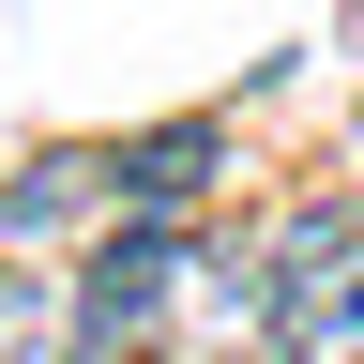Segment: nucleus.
Instances as JSON below:
<instances>
[{
  "label": "nucleus",
  "instance_id": "f257e3e1",
  "mask_svg": "<svg viewBox=\"0 0 364 364\" xmlns=\"http://www.w3.org/2000/svg\"><path fill=\"white\" fill-rule=\"evenodd\" d=\"M198 273H213V213H107L91 273L61 289V349L76 364H167Z\"/></svg>",
  "mask_w": 364,
  "mask_h": 364
},
{
  "label": "nucleus",
  "instance_id": "f03ea898",
  "mask_svg": "<svg viewBox=\"0 0 364 364\" xmlns=\"http://www.w3.org/2000/svg\"><path fill=\"white\" fill-rule=\"evenodd\" d=\"M258 349L273 364H364V198H304L258 243Z\"/></svg>",
  "mask_w": 364,
  "mask_h": 364
},
{
  "label": "nucleus",
  "instance_id": "7ed1b4c3",
  "mask_svg": "<svg viewBox=\"0 0 364 364\" xmlns=\"http://www.w3.org/2000/svg\"><path fill=\"white\" fill-rule=\"evenodd\" d=\"M213 182H228V122L107 136V213H213Z\"/></svg>",
  "mask_w": 364,
  "mask_h": 364
},
{
  "label": "nucleus",
  "instance_id": "20e7f679",
  "mask_svg": "<svg viewBox=\"0 0 364 364\" xmlns=\"http://www.w3.org/2000/svg\"><path fill=\"white\" fill-rule=\"evenodd\" d=\"M107 213V152H31L16 182H0V243H46V228Z\"/></svg>",
  "mask_w": 364,
  "mask_h": 364
},
{
  "label": "nucleus",
  "instance_id": "39448f33",
  "mask_svg": "<svg viewBox=\"0 0 364 364\" xmlns=\"http://www.w3.org/2000/svg\"><path fill=\"white\" fill-rule=\"evenodd\" d=\"M46 304H61V289H31V273H0V364H76Z\"/></svg>",
  "mask_w": 364,
  "mask_h": 364
}]
</instances>
